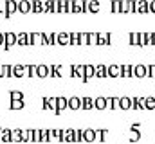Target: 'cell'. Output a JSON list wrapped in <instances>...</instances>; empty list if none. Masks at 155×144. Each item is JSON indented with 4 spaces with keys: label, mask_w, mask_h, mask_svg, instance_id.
<instances>
[{
    "label": "cell",
    "mask_w": 155,
    "mask_h": 144,
    "mask_svg": "<svg viewBox=\"0 0 155 144\" xmlns=\"http://www.w3.org/2000/svg\"><path fill=\"white\" fill-rule=\"evenodd\" d=\"M107 108L108 110L119 108V97H107Z\"/></svg>",
    "instance_id": "obj_15"
},
{
    "label": "cell",
    "mask_w": 155,
    "mask_h": 144,
    "mask_svg": "<svg viewBox=\"0 0 155 144\" xmlns=\"http://www.w3.org/2000/svg\"><path fill=\"white\" fill-rule=\"evenodd\" d=\"M83 141V130H74V142Z\"/></svg>",
    "instance_id": "obj_27"
},
{
    "label": "cell",
    "mask_w": 155,
    "mask_h": 144,
    "mask_svg": "<svg viewBox=\"0 0 155 144\" xmlns=\"http://www.w3.org/2000/svg\"><path fill=\"white\" fill-rule=\"evenodd\" d=\"M107 133H108V130H105V128H101V130H96V141H99V142H105V141H107Z\"/></svg>",
    "instance_id": "obj_16"
},
{
    "label": "cell",
    "mask_w": 155,
    "mask_h": 144,
    "mask_svg": "<svg viewBox=\"0 0 155 144\" xmlns=\"http://www.w3.org/2000/svg\"><path fill=\"white\" fill-rule=\"evenodd\" d=\"M67 106H71V110H81V97H71L67 99Z\"/></svg>",
    "instance_id": "obj_10"
},
{
    "label": "cell",
    "mask_w": 155,
    "mask_h": 144,
    "mask_svg": "<svg viewBox=\"0 0 155 144\" xmlns=\"http://www.w3.org/2000/svg\"><path fill=\"white\" fill-rule=\"evenodd\" d=\"M61 141H74V130H65L63 133H61Z\"/></svg>",
    "instance_id": "obj_18"
},
{
    "label": "cell",
    "mask_w": 155,
    "mask_h": 144,
    "mask_svg": "<svg viewBox=\"0 0 155 144\" xmlns=\"http://www.w3.org/2000/svg\"><path fill=\"white\" fill-rule=\"evenodd\" d=\"M148 72H146V77H155V65H146Z\"/></svg>",
    "instance_id": "obj_30"
},
{
    "label": "cell",
    "mask_w": 155,
    "mask_h": 144,
    "mask_svg": "<svg viewBox=\"0 0 155 144\" xmlns=\"http://www.w3.org/2000/svg\"><path fill=\"white\" fill-rule=\"evenodd\" d=\"M107 77H121V65H107Z\"/></svg>",
    "instance_id": "obj_3"
},
{
    "label": "cell",
    "mask_w": 155,
    "mask_h": 144,
    "mask_svg": "<svg viewBox=\"0 0 155 144\" xmlns=\"http://www.w3.org/2000/svg\"><path fill=\"white\" fill-rule=\"evenodd\" d=\"M92 108H94V99L92 97H88V96L81 97V110H92Z\"/></svg>",
    "instance_id": "obj_13"
},
{
    "label": "cell",
    "mask_w": 155,
    "mask_h": 144,
    "mask_svg": "<svg viewBox=\"0 0 155 144\" xmlns=\"http://www.w3.org/2000/svg\"><path fill=\"white\" fill-rule=\"evenodd\" d=\"M83 141H85V142H94V141H96V130L85 128V130H83Z\"/></svg>",
    "instance_id": "obj_4"
},
{
    "label": "cell",
    "mask_w": 155,
    "mask_h": 144,
    "mask_svg": "<svg viewBox=\"0 0 155 144\" xmlns=\"http://www.w3.org/2000/svg\"><path fill=\"white\" fill-rule=\"evenodd\" d=\"M135 13H141V15L150 13V2H148V0H139V2H135Z\"/></svg>",
    "instance_id": "obj_1"
},
{
    "label": "cell",
    "mask_w": 155,
    "mask_h": 144,
    "mask_svg": "<svg viewBox=\"0 0 155 144\" xmlns=\"http://www.w3.org/2000/svg\"><path fill=\"white\" fill-rule=\"evenodd\" d=\"M121 13H128V0L121 2Z\"/></svg>",
    "instance_id": "obj_33"
},
{
    "label": "cell",
    "mask_w": 155,
    "mask_h": 144,
    "mask_svg": "<svg viewBox=\"0 0 155 144\" xmlns=\"http://www.w3.org/2000/svg\"><path fill=\"white\" fill-rule=\"evenodd\" d=\"M71 74H72L74 77H79V79H83V65H74V67L71 69Z\"/></svg>",
    "instance_id": "obj_17"
},
{
    "label": "cell",
    "mask_w": 155,
    "mask_h": 144,
    "mask_svg": "<svg viewBox=\"0 0 155 144\" xmlns=\"http://www.w3.org/2000/svg\"><path fill=\"white\" fill-rule=\"evenodd\" d=\"M110 43H112V34L110 33H99L97 45H110Z\"/></svg>",
    "instance_id": "obj_5"
},
{
    "label": "cell",
    "mask_w": 155,
    "mask_h": 144,
    "mask_svg": "<svg viewBox=\"0 0 155 144\" xmlns=\"http://www.w3.org/2000/svg\"><path fill=\"white\" fill-rule=\"evenodd\" d=\"M146 45H153V33H146Z\"/></svg>",
    "instance_id": "obj_31"
},
{
    "label": "cell",
    "mask_w": 155,
    "mask_h": 144,
    "mask_svg": "<svg viewBox=\"0 0 155 144\" xmlns=\"http://www.w3.org/2000/svg\"><path fill=\"white\" fill-rule=\"evenodd\" d=\"M146 45V33H139V47Z\"/></svg>",
    "instance_id": "obj_29"
},
{
    "label": "cell",
    "mask_w": 155,
    "mask_h": 144,
    "mask_svg": "<svg viewBox=\"0 0 155 144\" xmlns=\"http://www.w3.org/2000/svg\"><path fill=\"white\" fill-rule=\"evenodd\" d=\"M135 11V0H128V13Z\"/></svg>",
    "instance_id": "obj_32"
},
{
    "label": "cell",
    "mask_w": 155,
    "mask_h": 144,
    "mask_svg": "<svg viewBox=\"0 0 155 144\" xmlns=\"http://www.w3.org/2000/svg\"><path fill=\"white\" fill-rule=\"evenodd\" d=\"M128 43L130 45H139V33H130L128 34Z\"/></svg>",
    "instance_id": "obj_20"
},
{
    "label": "cell",
    "mask_w": 155,
    "mask_h": 144,
    "mask_svg": "<svg viewBox=\"0 0 155 144\" xmlns=\"http://www.w3.org/2000/svg\"><path fill=\"white\" fill-rule=\"evenodd\" d=\"M110 7H112V13H121V0H112Z\"/></svg>",
    "instance_id": "obj_24"
},
{
    "label": "cell",
    "mask_w": 155,
    "mask_h": 144,
    "mask_svg": "<svg viewBox=\"0 0 155 144\" xmlns=\"http://www.w3.org/2000/svg\"><path fill=\"white\" fill-rule=\"evenodd\" d=\"M94 77H107V65H94Z\"/></svg>",
    "instance_id": "obj_6"
},
{
    "label": "cell",
    "mask_w": 155,
    "mask_h": 144,
    "mask_svg": "<svg viewBox=\"0 0 155 144\" xmlns=\"http://www.w3.org/2000/svg\"><path fill=\"white\" fill-rule=\"evenodd\" d=\"M121 77H134V65H121Z\"/></svg>",
    "instance_id": "obj_12"
},
{
    "label": "cell",
    "mask_w": 155,
    "mask_h": 144,
    "mask_svg": "<svg viewBox=\"0 0 155 144\" xmlns=\"http://www.w3.org/2000/svg\"><path fill=\"white\" fill-rule=\"evenodd\" d=\"M72 13H83V0H78V2H74Z\"/></svg>",
    "instance_id": "obj_25"
},
{
    "label": "cell",
    "mask_w": 155,
    "mask_h": 144,
    "mask_svg": "<svg viewBox=\"0 0 155 144\" xmlns=\"http://www.w3.org/2000/svg\"><path fill=\"white\" fill-rule=\"evenodd\" d=\"M141 137H143V133H141L137 128H130V130H128V141H132V142H137Z\"/></svg>",
    "instance_id": "obj_8"
},
{
    "label": "cell",
    "mask_w": 155,
    "mask_h": 144,
    "mask_svg": "<svg viewBox=\"0 0 155 144\" xmlns=\"http://www.w3.org/2000/svg\"><path fill=\"white\" fill-rule=\"evenodd\" d=\"M99 33H88V45H97Z\"/></svg>",
    "instance_id": "obj_21"
},
{
    "label": "cell",
    "mask_w": 155,
    "mask_h": 144,
    "mask_svg": "<svg viewBox=\"0 0 155 144\" xmlns=\"http://www.w3.org/2000/svg\"><path fill=\"white\" fill-rule=\"evenodd\" d=\"M146 72H148V67H146V65H143V63L134 65V77L143 79V77H146Z\"/></svg>",
    "instance_id": "obj_2"
},
{
    "label": "cell",
    "mask_w": 155,
    "mask_h": 144,
    "mask_svg": "<svg viewBox=\"0 0 155 144\" xmlns=\"http://www.w3.org/2000/svg\"><path fill=\"white\" fill-rule=\"evenodd\" d=\"M79 45H88V33H79Z\"/></svg>",
    "instance_id": "obj_26"
},
{
    "label": "cell",
    "mask_w": 155,
    "mask_h": 144,
    "mask_svg": "<svg viewBox=\"0 0 155 144\" xmlns=\"http://www.w3.org/2000/svg\"><path fill=\"white\" fill-rule=\"evenodd\" d=\"M71 43L72 45H79V33H71Z\"/></svg>",
    "instance_id": "obj_28"
},
{
    "label": "cell",
    "mask_w": 155,
    "mask_h": 144,
    "mask_svg": "<svg viewBox=\"0 0 155 144\" xmlns=\"http://www.w3.org/2000/svg\"><path fill=\"white\" fill-rule=\"evenodd\" d=\"M99 7H101V4L97 2V0H88V13H99Z\"/></svg>",
    "instance_id": "obj_14"
},
{
    "label": "cell",
    "mask_w": 155,
    "mask_h": 144,
    "mask_svg": "<svg viewBox=\"0 0 155 144\" xmlns=\"http://www.w3.org/2000/svg\"><path fill=\"white\" fill-rule=\"evenodd\" d=\"M90 77H94V65H83V81L87 83Z\"/></svg>",
    "instance_id": "obj_9"
},
{
    "label": "cell",
    "mask_w": 155,
    "mask_h": 144,
    "mask_svg": "<svg viewBox=\"0 0 155 144\" xmlns=\"http://www.w3.org/2000/svg\"><path fill=\"white\" fill-rule=\"evenodd\" d=\"M65 106H67V99H65V97H58V99H56V108H58V112L63 110Z\"/></svg>",
    "instance_id": "obj_23"
},
{
    "label": "cell",
    "mask_w": 155,
    "mask_h": 144,
    "mask_svg": "<svg viewBox=\"0 0 155 144\" xmlns=\"http://www.w3.org/2000/svg\"><path fill=\"white\" fill-rule=\"evenodd\" d=\"M94 108L96 110H107V97L105 96H99L94 99Z\"/></svg>",
    "instance_id": "obj_11"
},
{
    "label": "cell",
    "mask_w": 155,
    "mask_h": 144,
    "mask_svg": "<svg viewBox=\"0 0 155 144\" xmlns=\"http://www.w3.org/2000/svg\"><path fill=\"white\" fill-rule=\"evenodd\" d=\"M155 108V97H144V110H153Z\"/></svg>",
    "instance_id": "obj_19"
},
{
    "label": "cell",
    "mask_w": 155,
    "mask_h": 144,
    "mask_svg": "<svg viewBox=\"0 0 155 144\" xmlns=\"http://www.w3.org/2000/svg\"><path fill=\"white\" fill-rule=\"evenodd\" d=\"M58 41H60L61 45L69 43V41H71V34H67V33H61V34H58Z\"/></svg>",
    "instance_id": "obj_22"
},
{
    "label": "cell",
    "mask_w": 155,
    "mask_h": 144,
    "mask_svg": "<svg viewBox=\"0 0 155 144\" xmlns=\"http://www.w3.org/2000/svg\"><path fill=\"white\" fill-rule=\"evenodd\" d=\"M153 45H155V33H153Z\"/></svg>",
    "instance_id": "obj_35"
},
{
    "label": "cell",
    "mask_w": 155,
    "mask_h": 144,
    "mask_svg": "<svg viewBox=\"0 0 155 144\" xmlns=\"http://www.w3.org/2000/svg\"><path fill=\"white\" fill-rule=\"evenodd\" d=\"M119 108L121 110H132V97H128V96L119 97Z\"/></svg>",
    "instance_id": "obj_7"
},
{
    "label": "cell",
    "mask_w": 155,
    "mask_h": 144,
    "mask_svg": "<svg viewBox=\"0 0 155 144\" xmlns=\"http://www.w3.org/2000/svg\"><path fill=\"white\" fill-rule=\"evenodd\" d=\"M150 13H155V0H150Z\"/></svg>",
    "instance_id": "obj_34"
}]
</instances>
